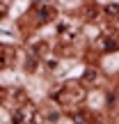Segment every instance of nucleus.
<instances>
[{
	"instance_id": "3",
	"label": "nucleus",
	"mask_w": 119,
	"mask_h": 124,
	"mask_svg": "<svg viewBox=\"0 0 119 124\" xmlns=\"http://www.w3.org/2000/svg\"><path fill=\"white\" fill-rule=\"evenodd\" d=\"M2 67H5V58L0 55V69H2Z\"/></svg>"
},
{
	"instance_id": "1",
	"label": "nucleus",
	"mask_w": 119,
	"mask_h": 124,
	"mask_svg": "<svg viewBox=\"0 0 119 124\" xmlns=\"http://www.w3.org/2000/svg\"><path fill=\"white\" fill-rule=\"evenodd\" d=\"M50 18H53V9H41L39 12V21L41 23H48Z\"/></svg>"
},
{
	"instance_id": "2",
	"label": "nucleus",
	"mask_w": 119,
	"mask_h": 124,
	"mask_svg": "<svg viewBox=\"0 0 119 124\" xmlns=\"http://www.w3.org/2000/svg\"><path fill=\"white\" fill-rule=\"evenodd\" d=\"M105 12H108V14H119V7H117V5H108Z\"/></svg>"
}]
</instances>
